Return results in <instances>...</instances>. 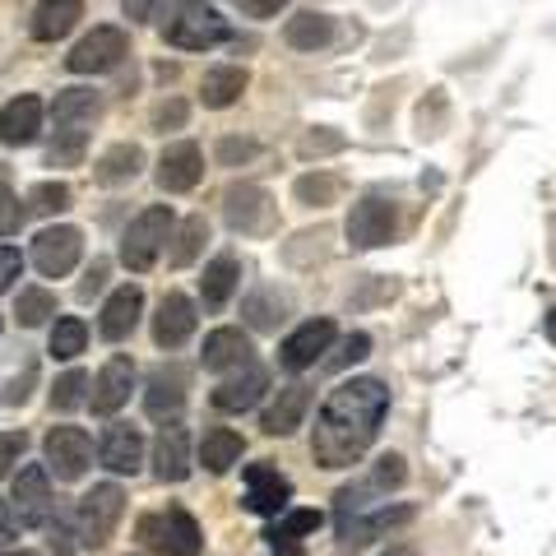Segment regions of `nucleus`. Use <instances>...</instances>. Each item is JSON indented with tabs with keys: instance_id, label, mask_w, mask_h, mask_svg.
Here are the masks:
<instances>
[{
	"instance_id": "2f4dec72",
	"label": "nucleus",
	"mask_w": 556,
	"mask_h": 556,
	"mask_svg": "<svg viewBox=\"0 0 556 556\" xmlns=\"http://www.w3.org/2000/svg\"><path fill=\"white\" fill-rule=\"evenodd\" d=\"M283 38H288V47H298V51H316V47H325L329 38H334V20L320 14V10H306V14H298V20H288Z\"/></svg>"
},
{
	"instance_id": "b1692460",
	"label": "nucleus",
	"mask_w": 556,
	"mask_h": 556,
	"mask_svg": "<svg viewBox=\"0 0 556 556\" xmlns=\"http://www.w3.org/2000/svg\"><path fill=\"white\" fill-rule=\"evenodd\" d=\"M306 408H311V390L306 386H283L274 404L265 408V417H260V427H265V437H292V431L302 427Z\"/></svg>"
},
{
	"instance_id": "a211bd4d",
	"label": "nucleus",
	"mask_w": 556,
	"mask_h": 556,
	"mask_svg": "<svg viewBox=\"0 0 556 556\" xmlns=\"http://www.w3.org/2000/svg\"><path fill=\"white\" fill-rule=\"evenodd\" d=\"M251 353H255L251 334L223 325V329H214V334L204 339V371H241V367H251V362H255Z\"/></svg>"
},
{
	"instance_id": "4be33fe9",
	"label": "nucleus",
	"mask_w": 556,
	"mask_h": 556,
	"mask_svg": "<svg viewBox=\"0 0 556 556\" xmlns=\"http://www.w3.org/2000/svg\"><path fill=\"white\" fill-rule=\"evenodd\" d=\"M144 408H149V417H159V422H177V413L186 408V371L181 367H159L153 371Z\"/></svg>"
},
{
	"instance_id": "f704fd0d",
	"label": "nucleus",
	"mask_w": 556,
	"mask_h": 556,
	"mask_svg": "<svg viewBox=\"0 0 556 556\" xmlns=\"http://www.w3.org/2000/svg\"><path fill=\"white\" fill-rule=\"evenodd\" d=\"M288 316V298L278 288H255L251 302H247V320L255 329H278V320Z\"/></svg>"
},
{
	"instance_id": "864d4df0",
	"label": "nucleus",
	"mask_w": 556,
	"mask_h": 556,
	"mask_svg": "<svg viewBox=\"0 0 556 556\" xmlns=\"http://www.w3.org/2000/svg\"><path fill=\"white\" fill-rule=\"evenodd\" d=\"M14 529H20V525H14V510L5 506V501H0V547L14 543Z\"/></svg>"
},
{
	"instance_id": "79ce46f5",
	"label": "nucleus",
	"mask_w": 556,
	"mask_h": 556,
	"mask_svg": "<svg viewBox=\"0 0 556 556\" xmlns=\"http://www.w3.org/2000/svg\"><path fill=\"white\" fill-rule=\"evenodd\" d=\"M376 486H380V492H394V486H404V478H408V468H404V459H399V455H380L376 464H371V473H367Z\"/></svg>"
},
{
	"instance_id": "7ed1b4c3",
	"label": "nucleus",
	"mask_w": 556,
	"mask_h": 556,
	"mask_svg": "<svg viewBox=\"0 0 556 556\" xmlns=\"http://www.w3.org/2000/svg\"><path fill=\"white\" fill-rule=\"evenodd\" d=\"M121 515H126V492H121L116 482H98L93 492L79 496V510H75V529H79V543L84 547H108L112 533L121 525Z\"/></svg>"
},
{
	"instance_id": "72a5a7b5",
	"label": "nucleus",
	"mask_w": 556,
	"mask_h": 556,
	"mask_svg": "<svg viewBox=\"0 0 556 556\" xmlns=\"http://www.w3.org/2000/svg\"><path fill=\"white\" fill-rule=\"evenodd\" d=\"M84 343H89V325L79 316H61L56 329H51V357L56 362H75L84 353Z\"/></svg>"
},
{
	"instance_id": "aec40b11",
	"label": "nucleus",
	"mask_w": 556,
	"mask_h": 556,
	"mask_svg": "<svg viewBox=\"0 0 556 556\" xmlns=\"http://www.w3.org/2000/svg\"><path fill=\"white\" fill-rule=\"evenodd\" d=\"M190 334H195V306L181 292H167L159 302V316H153V343L159 348H181Z\"/></svg>"
},
{
	"instance_id": "393cba45",
	"label": "nucleus",
	"mask_w": 556,
	"mask_h": 556,
	"mask_svg": "<svg viewBox=\"0 0 556 556\" xmlns=\"http://www.w3.org/2000/svg\"><path fill=\"white\" fill-rule=\"evenodd\" d=\"M223 214H228L237 232H260L269 223V195L260 186H232L223 195Z\"/></svg>"
},
{
	"instance_id": "ddd939ff",
	"label": "nucleus",
	"mask_w": 556,
	"mask_h": 556,
	"mask_svg": "<svg viewBox=\"0 0 556 556\" xmlns=\"http://www.w3.org/2000/svg\"><path fill=\"white\" fill-rule=\"evenodd\" d=\"M413 519V506H380V510H371V515H353V519H343L339 525V547L343 552H357V547H367V543H376L380 533H390L394 525H408Z\"/></svg>"
},
{
	"instance_id": "49530a36",
	"label": "nucleus",
	"mask_w": 556,
	"mask_h": 556,
	"mask_svg": "<svg viewBox=\"0 0 556 556\" xmlns=\"http://www.w3.org/2000/svg\"><path fill=\"white\" fill-rule=\"evenodd\" d=\"M339 149H343L339 130H311V135H302V159H320V153H339Z\"/></svg>"
},
{
	"instance_id": "e433bc0d",
	"label": "nucleus",
	"mask_w": 556,
	"mask_h": 556,
	"mask_svg": "<svg viewBox=\"0 0 556 556\" xmlns=\"http://www.w3.org/2000/svg\"><path fill=\"white\" fill-rule=\"evenodd\" d=\"M51 404H56L61 413L89 404V376H84V371H65L56 386H51Z\"/></svg>"
},
{
	"instance_id": "37998d69",
	"label": "nucleus",
	"mask_w": 556,
	"mask_h": 556,
	"mask_svg": "<svg viewBox=\"0 0 556 556\" xmlns=\"http://www.w3.org/2000/svg\"><path fill=\"white\" fill-rule=\"evenodd\" d=\"M47 529H51V538H47L51 552H56V556H75V547H79V543H75V538H79L75 519H70V515H51Z\"/></svg>"
},
{
	"instance_id": "a878e982",
	"label": "nucleus",
	"mask_w": 556,
	"mask_h": 556,
	"mask_svg": "<svg viewBox=\"0 0 556 556\" xmlns=\"http://www.w3.org/2000/svg\"><path fill=\"white\" fill-rule=\"evenodd\" d=\"M51 116H56V135H84L102 116V98L93 89H65Z\"/></svg>"
},
{
	"instance_id": "6e6d98bb",
	"label": "nucleus",
	"mask_w": 556,
	"mask_h": 556,
	"mask_svg": "<svg viewBox=\"0 0 556 556\" xmlns=\"http://www.w3.org/2000/svg\"><path fill=\"white\" fill-rule=\"evenodd\" d=\"M93 288H102V269L89 274V283H84V298H93Z\"/></svg>"
},
{
	"instance_id": "9d476101",
	"label": "nucleus",
	"mask_w": 556,
	"mask_h": 556,
	"mask_svg": "<svg viewBox=\"0 0 556 556\" xmlns=\"http://www.w3.org/2000/svg\"><path fill=\"white\" fill-rule=\"evenodd\" d=\"M334 320L320 316V320H306L298 325L292 334L283 339V348H278V362H283L288 371H306V367H316V362L329 353V343H334Z\"/></svg>"
},
{
	"instance_id": "052dcab7",
	"label": "nucleus",
	"mask_w": 556,
	"mask_h": 556,
	"mask_svg": "<svg viewBox=\"0 0 556 556\" xmlns=\"http://www.w3.org/2000/svg\"><path fill=\"white\" fill-rule=\"evenodd\" d=\"M0 181H10V177H5V163H0Z\"/></svg>"
},
{
	"instance_id": "4468645a",
	"label": "nucleus",
	"mask_w": 556,
	"mask_h": 556,
	"mask_svg": "<svg viewBox=\"0 0 556 556\" xmlns=\"http://www.w3.org/2000/svg\"><path fill=\"white\" fill-rule=\"evenodd\" d=\"M292 501V482L269 464H251L247 468V506L255 515H283Z\"/></svg>"
},
{
	"instance_id": "7c9ffc66",
	"label": "nucleus",
	"mask_w": 556,
	"mask_h": 556,
	"mask_svg": "<svg viewBox=\"0 0 556 556\" xmlns=\"http://www.w3.org/2000/svg\"><path fill=\"white\" fill-rule=\"evenodd\" d=\"M241 437L232 427H214V431H204V441H200V464L208 468V473H228V468L241 459Z\"/></svg>"
},
{
	"instance_id": "3c124183",
	"label": "nucleus",
	"mask_w": 556,
	"mask_h": 556,
	"mask_svg": "<svg viewBox=\"0 0 556 556\" xmlns=\"http://www.w3.org/2000/svg\"><path fill=\"white\" fill-rule=\"evenodd\" d=\"M167 5V0H126V20L135 24H149V20H159V10Z\"/></svg>"
},
{
	"instance_id": "c756f323",
	"label": "nucleus",
	"mask_w": 556,
	"mask_h": 556,
	"mask_svg": "<svg viewBox=\"0 0 556 556\" xmlns=\"http://www.w3.org/2000/svg\"><path fill=\"white\" fill-rule=\"evenodd\" d=\"M139 167H144V149H139V144H112V149L93 163V177H98L102 186H121V181H135Z\"/></svg>"
},
{
	"instance_id": "603ef678",
	"label": "nucleus",
	"mask_w": 556,
	"mask_h": 556,
	"mask_svg": "<svg viewBox=\"0 0 556 556\" xmlns=\"http://www.w3.org/2000/svg\"><path fill=\"white\" fill-rule=\"evenodd\" d=\"M181 121H186V102H167V108L153 112V126H159V130H167V126H181Z\"/></svg>"
},
{
	"instance_id": "09e8293b",
	"label": "nucleus",
	"mask_w": 556,
	"mask_h": 556,
	"mask_svg": "<svg viewBox=\"0 0 556 556\" xmlns=\"http://www.w3.org/2000/svg\"><path fill=\"white\" fill-rule=\"evenodd\" d=\"M367 353H371V339H367V334H348V339H343V353L334 357V367H348V362H362Z\"/></svg>"
},
{
	"instance_id": "f03ea898",
	"label": "nucleus",
	"mask_w": 556,
	"mask_h": 556,
	"mask_svg": "<svg viewBox=\"0 0 556 556\" xmlns=\"http://www.w3.org/2000/svg\"><path fill=\"white\" fill-rule=\"evenodd\" d=\"M172 232H177V214H172L167 204L144 208V214L126 228V237H121V265H126L130 274H149L153 265H159V255L172 241Z\"/></svg>"
},
{
	"instance_id": "20e7f679",
	"label": "nucleus",
	"mask_w": 556,
	"mask_h": 556,
	"mask_svg": "<svg viewBox=\"0 0 556 556\" xmlns=\"http://www.w3.org/2000/svg\"><path fill=\"white\" fill-rule=\"evenodd\" d=\"M163 33H167V42L181 47V51H208V47L228 42L232 28L214 5H204V0H181V5L172 10Z\"/></svg>"
},
{
	"instance_id": "dca6fc26",
	"label": "nucleus",
	"mask_w": 556,
	"mask_h": 556,
	"mask_svg": "<svg viewBox=\"0 0 556 556\" xmlns=\"http://www.w3.org/2000/svg\"><path fill=\"white\" fill-rule=\"evenodd\" d=\"M265 390H269V371L260 367V362H251V367L232 371V376L214 390V408H218V413H247V408L260 404V394H265Z\"/></svg>"
},
{
	"instance_id": "4c0bfd02",
	"label": "nucleus",
	"mask_w": 556,
	"mask_h": 556,
	"mask_svg": "<svg viewBox=\"0 0 556 556\" xmlns=\"http://www.w3.org/2000/svg\"><path fill=\"white\" fill-rule=\"evenodd\" d=\"M339 177H325V172H306L298 177V200L302 204H334L339 200Z\"/></svg>"
},
{
	"instance_id": "13d9d810",
	"label": "nucleus",
	"mask_w": 556,
	"mask_h": 556,
	"mask_svg": "<svg viewBox=\"0 0 556 556\" xmlns=\"http://www.w3.org/2000/svg\"><path fill=\"white\" fill-rule=\"evenodd\" d=\"M380 556H417V552L404 543V547H390V552H380Z\"/></svg>"
},
{
	"instance_id": "c85d7f7f",
	"label": "nucleus",
	"mask_w": 556,
	"mask_h": 556,
	"mask_svg": "<svg viewBox=\"0 0 556 556\" xmlns=\"http://www.w3.org/2000/svg\"><path fill=\"white\" fill-rule=\"evenodd\" d=\"M200 93H204V108H214V112L232 108V102L247 93V70H241V65H214L204 75Z\"/></svg>"
},
{
	"instance_id": "9b49d317",
	"label": "nucleus",
	"mask_w": 556,
	"mask_h": 556,
	"mask_svg": "<svg viewBox=\"0 0 556 556\" xmlns=\"http://www.w3.org/2000/svg\"><path fill=\"white\" fill-rule=\"evenodd\" d=\"M79 251H84L79 228H47L33 241V265H38L42 278H65L79 265Z\"/></svg>"
},
{
	"instance_id": "58836bf2",
	"label": "nucleus",
	"mask_w": 556,
	"mask_h": 556,
	"mask_svg": "<svg viewBox=\"0 0 556 556\" xmlns=\"http://www.w3.org/2000/svg\"><path fill=\"white\" fill-rule=\"evenodd\" d=\"M28 208L33 214H65L70 208V186L65 181H42L28 190Z\"/></svg>"
},
{
	"instance_id": "6ab92c4d",
	"label": "nucleus",
	"mask_w": 556,
	"mask_h": 556,
	"mask_svg": "<svg viewBox=\"0 0 556 556\" xmlns=\"http://www.w3.org/2000/svg\"><path fill=\"white\" fill-rule=\"evenodd\" d=\"M98 455L112 473H139V464H144V437H139V427H130V422H112L102 431Z\"/></svg>"
},
{
	"instance_id": "39448f33",
	"label": "nucleus",
	"mask_w": 556,
	"mask_h": 556,
	"mask_svg": "<svg viewBox=\"0 0 556 556\" xmlns=\"http://www.w3.org/2000/svg\"><path fill=\"white\" fill-rule=\"evenodd\" d=\"M139 538H144L149 547L167 552V556H195L204 547L200 525L181 506L167 510V515H144V519H139Z\"/></svg>"
},
{
	"instance_id": "f3484780",
	"label": "nucleus",
	"mask_w": 556,
	"mask_h": 556,
	"mask_svg": "<svg viewBox=\"0 0 556 556\" xmlns=\"http://www.w3.org/2000/svg\"><path fill=\"white\" fill-rule=\"evenodd\" d=\"M139 311H144V292H139V283L116 288L108 298V306H102V316H98V334L108 343L130 339V329L139 325Z\"/></svg>"
},
{
	"instance_id": "f257e3e1",
	"label": "nucleus",
	"mask_w": 556,
	"mask_h": 556,
	"mask_svg": "<svg viewBox=\"0 0 556 556\" xmlns=\"http://www.w3.org/2000/svg\"><path fill=\"white\" fill-rule=\"evenodd\" d=\"M390 413V390L371 376L343 380L329 390L316 417V437H311V455L320 468H353L380 437V422Z\"/></svg>"
},
{
	"instance_id": "de8ad7c7",
	"label": "nucleus",
	"mask_w": 556,
	"mask_h": 556,
	"mask_svg": "<svg viewBox=\"0 0 556 556\" xmlns=\"http://www.w3.org/2000/svg\"><path fill=\"white\" fill-rule=\"evenodd\" d=\"M20 269H24V255L14 251V247H0V292H10V288H14Z\"/></svg>"
},
{
	"instance_id": "c03bdc74",
	"label": "nucleus",
	"mask_w": 556,
	"mask_h": 556,
	"mask_svg": "<svg viewBox=\"0 0 556 556\" xmlns=\"http://www.w3.org/2000/svg\"><path fill=\"white\" fill-rule=\"evenodd\" d=\"M84 159V135H56V144L47 149V163L51 167H70Z\"/></svg>"
},
{
	"instance_id": "bf43d9fd",
	"label": "nucleus",
	"mask_w": 556,
	"mask_h": 556,
	"mask_svg": "<svg viewBox=\"0 0 556 556\" xmlns=\"http://www.w3.org/2000/svg\"><path fill=\"white\" fill-rule=\"evenodd\" d=\"M274 556H302V547H274Z\"/></svg>"
},
{
	"instance_id": "f8f14e48",
	"label": "nucleus",
	"mask_w": 556,
	"mask_h": 556,
	"mask_svg": "<svg viewBox=\"0 0 556 556\" xmlns=\"http://www.w3.org/2000/svg\"><path fill=\"white\" fill-rule=\"evenodd\" d=\"M204 177V153L195 139H177V144L163 149L159 159V186L172 190V195H181V190H195Z\"/></svg>"
},
{
	"instance_id": "8fccbe9b",
	"label": "nucleus",
	"mask_w": 556,
	"mask_h": 556,
	"mask_svg": "<svg viewBox=\"0 0 556 556\" xmlns=\"http://www.w3.org/2000/svg\"><path fill=\"white\" fill-rule=\"evenodd\" d=\"M251 153H255L251 139H223V144H218V163H247Z\"/></svg>"
},
{
	"instance_id": "6e6552de",
	"label": "nucleus",
	"mask_w": 556,
	"mask_h": 556,
	"mask_svg": "<svg viewBox=\"0 0 556 556\" xmlns=\"http://www.w3.org/2000/svg\"><path fill=\"white\" fill-rule=\"evenodd\" d=\"M51 482H47V468L42 464H28L14 473V496H10V510H14V525L20 529H38L51 519Z\"/></svg>"
},
{
	"instance_id": "ea45409f",
	"label": "nucleus",
	"mask_w": 556,
	"mask_h": 556,
	"mask_svg": "<svg viewBox=\"0 0 556 556\" xmlns=\"http://www.w3.org/2000/svg\"><path fill=\"white\" fill-rule=\"evenodd\" d=\"M208 241V223L204 218H186L177 232V251H172V265H190L200 255V247Z\"/></svg>"
},
{
	"instance_id": "a19ab883",
	"label": "nucleus",
	"mask_w": 556,
	"mask_h": 556,
	"mask_svg": "<svg viewBox=\"0 0 556 556\" xmlns=\"http://www.w3.org/2000/svg\"><path fill=\"white\" fill-rule=\"evenodd\" d=\"M24 218H28V208L10 190V181H0V237H14V232L24 228Z\"/></svg>"
},
{
	"instance_id": "0eeeda50",
	"label": "nucleus",
	"mask_w": 556,
	"mask_h": 556,
	"mask_svg": "<svg viewBox=\"0 0 556 556\" xmlns=\"http://www.w3.org/2000/svg\"><path fill=\"white\" fill-rule=\"evenodd\" d=\"M399 232V214L390 200L380 195H367L353 204V214H348V241H353L357 251H376V247H390Z\"/></svg>"
},
{
	"instance_id": "412c9836",
	"label": "nucleus",
	"mask_w": 556,
	"mask_h": 556,
	"mask_svg": "<svg viewBox=\"0 0 556 556\" xmlns=\"http://www.w3.org/2000/svg\"><path fill=\"white\" fill-rule=\"evenodd\" d=\"M153 473L159 482H186L190 478V437L186 427H163L159 441H153Z\"/></svg>"
},
{
	"instance_id": "cd10ccee",
	"label": "nucleus",
	"mask_w": 556,
	"mask_h": 556,
	"mask_svg": "<svg viewBox=\"0 0 556 556\" xmlns=\"http://www.w3.org/2000/svg\"><path fill=\"white\" fill-rule=\"evenodd\" d=\"M237 283H241V260H237V255H218L214 265L204 269V278H200V298H204V306H208V311L228 306V298L237 292Z\"/></svg>"
},
{
	"instance_id": "4d7b16f0",
	"label": "nucleus",
	"mask_w": 556,
	"mask_h": 556,
	"mask_svg": "<svg viewBox=\"0 0 556 556\" xmlns=\"http://www.w3.org/2000/svg\"><path fill=\"white\" fill-rule=\"evenodd\" d=\"M543 329H547V339H552V343H556V306H552V311H547V320H543Z\"/></svg>"
},
{
	"instance_id": "680f3d73",
	"label": "nucleus",
	"mask_w": 556,
	"mask_h": 556,
	"mask_svg": "<svg viewBox=\"0 0 556 556\" xmlns=\"http://www.w3.org/2000/svg\"><path fill=\"white\" fill-rule=\"evenodd\" d=\"M5 556H33V552H5Z\"/></svg>"
},
{
	"instance_id": "1a4fd4ad",
	"label": "nucleus",
	"mask_w": 556,
	"mask_h": 556,
	"mask_svg": "<svg viewBox=\"0 0 556 556\" xmlns=\"http://www.w3.org/2000/svg\"><path fill=\"white\" fill-rule=\"evenodd\" d=\"M126 51H130V42H126V33L121 28H93L89 38L75 42V51L65 56V65L75 70V75H102V70H116Z\"/></svg>"
},
{
	"instance_id": "c9c22d12",
	"label": "nucleus",
	"mask_w": 556,
	"mask_h": 556,
	"mask_svg": "<svg viewBox=\"0 0 556 556\" xmlns=\"http://www.w3.org/2000/svg\"><path fill=\"white\" fill-rule=\"evenodd\" d=\"M14 316H20L24 329H38L56 316V298H51L47 288H24L20 292V306H14Z\"/></svg>"
},
{
	"instance_id": "5701e85b",
	"label": "nucleus",
	"mask_w": 556,
	"mask_h": 556,
	"mask_svg": "<svg viewBox=\"0 0 556 556\" xmlns=\"http://www.w3.org/2000/svg\"><path fill=\"white\" fill-rule=\"evenodd\" d=\"M38 130H42V98L24 93V98L5 102V112H0V144H14V149L33 144Z\"/></svg>"
},
{
	"instance_id": "473e14b6",
	"label": "nucleus",
	"mask_w": 556,
	"mask_h": 556,
	"mask_svg": "<svg viewBox=\"0 0 556 556\" xmlns=\"http://www.w3.org/2000/svg\"><path fill=\"white\" fill-rule=\"evenodd\" d=\"M320 525H325L320 510H288V515L269 529V538H274V547H302V538L316 533Z\"/></svg>"
},
{
	"instance_id": "2eb2a0df",
	"label": "nucleus",
	"mask_w": 556,
	"mask_h": 556,
	"mask_svg": "<svg viewBox=\"0 0 556 556\" xmlns=\"http://www.w3.org/2000/svg\"><path fill=\"white\" fill-rule=\"evenodd\" d=\"M130 390H135V362L116 353L108 367L98 371L93 390H89V404H93V413H116V408L130 404Z\"/></svg>"
},
{
	"instance_id": "423d86ee",
	"label": "nucleus",
	"mask_w": 556,
	"mask_h": 556,
	"mask_svg": "<svg viewBox=\"0 0 556 556\" xmlns=\"http://www.w3.org/2000/svg\"><path fill=\"white\" fill-rule=\"evenodd\" d=\"M42 455H47V468L61 482H79L84 473H89L93 441H89V431L84 427H51L47 441H42Z\"/></svg>"
},
{
	"instance_id": "a18cd8bd",
	"label": "nucleus",
	"mask_w": 556,
	"mask_h": 556,
	"mask_svg": "<svg viewBox=\"0 0 556 556\" xmlns=\"http://www.w3.org/2000/svg\"><path fill=\"white\" fill-rule=\"evenodd\" d=\"M24 450H28V437H24V431H5V437H0V478H10V473H14V464L24 459Z\"/></svg>"
},
{
	"instance_id": "5fc2aeb1",
	"label": "nucleus",
	"mask_w": 556,
	"mask_h": 556,
	"mask_svg": "<svg viewBox=\"0 0 556 556\" xmlns=\"http://www.w3.org/2000/svg\"><path fill=\"white\" fill-rule=\"evenodd\" d=\"M283 5H288V0H247V10L255 14V20H269V14H278Z\"/></svg>"
},
{
	"instance_id": "bb28decb",
	"label": "nucleus",
	"mask_w": 556,
	"mask_h": 556,
	"mask_svg": "<svg viewBox=\"0 0 556 556\" xmlns=\"http://www.w3.org/2000/svg\"><path fill=\"white\" fill-rule=\"evenodd\" d=\"M79 20H84V0H42V5L33 10L28 33L38 42H61Z\"/></svg>"
}]
</instances>
